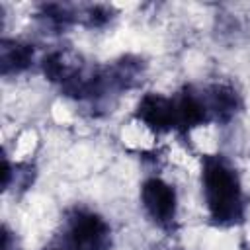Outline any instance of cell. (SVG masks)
Instances as JSON below:
<instances>
[{
    "label": "cell",
    "mask_w": 250,
    "mask_h": 250,
    "mask_svg": "<svg viewBox=\"0 0 250 250\" xmlns=\"http://www.w3.org/2000/svg\"><path fill=\"white\" fill-rule=\"evenodd\" d=\"M59 236L72 250H109L111 246L109 223L88 207H72L62 221Z\"/></svg>",
    "instance_id": "2"
},
{
    "label": "cell",
    "mask_w": 250,
    "mask_h": 250,
    "mask_svg": "<svg viewBox=\"0 0 250 250\" xmlns=\"http://www.w3.org/2000/svg\"><path fill=\"white\" fill-rule=\"evenodd\" d=\"M139 199L148 221L162 229L174 230L178 223V191L174 184L166 182L160 176H148L143 180L139 189Z\"/></svg>",
    "instance_id": "3"
},
{
    "label": "cell",
    "mask_w": 250,
    "mask_h": 250,
    "mask_svg": "<svg viewBox=\"0 0 250 250\" xmlns=\"http://www.w3.org/2000/svg\"><path fill=\"white\" fill-rule=\"evenodd\" d=\"M41 250H72V248H70V246L61 238V236H57V238H53L51 242H47Z\"/></svg>",
    "instance_id": "14"
},
{
    "label": "cell",
    "mask_w": 250,
    "mask_h": 250,
    "mask_svg": "<svg viewBox=\"0 0 250 250\" xmlns=\"http://www.w3.org/2000/svg\"><path fill=\"white\" fill-rule=\"evenodd\" d=\"M104 76L107 90L113 98H119L123 92H129L137 86H141L145 74H146V62L139 55H121L113 59L111 62L104 64Z\"/></svg>",
    "instance_id": "6"
},
{
    "label": "cell",
    "mask_w": 250,
    "mask_h": 250,
    "mask_svg": "<svg viewBox=\"0 0 250 250\" xmlns=\"http://www.w3.org/2000/svg\"><path fill=\"white\" fill-rule=\"evenodd\" d=\"M115 18V10L109 4H84L78 6V25L86 29H104Z\"/></svg>",
    "instance_id": "12"
},
{
    "label": "cell",
    "mask_w": 250,
    "mask_h": 250,
    "mask_svg": "<svg viewBox=\"0 0 250 250\" xmlns=\"http://www.w3.org/2000/svg\"><path fill=\"white\" fill-rule=\"evenodd\" d=\"M201 94L211 117V123L227 125L230 123L242 109L240 92L229 82H211L201 86Z\"/></svg>",
    "instance_id": "7"
},
{
    "label": "cell",
    "mask_w": 250,
    "mask_h": 250,
    "mask_svg": "<svg viewBox=\"0 0 250 250\" xmlns=\"http://www.w3.org/2000/svg\"><path fill=\"white\" fill-rule=\"evenodd\" d=\"M39 64H41V72H43L45 80L59 86V90H62L66 84H70L88 66L84 57L68 47H59V49L49 51L39 61Z\"/></svg>",
    "instance_id": "8"
},
{
    "label": "cell",
    "mask_w": 250,
    "mask_h": 250,
    "mask_svg": "<svg viewBox=\"0 0 250 250\" xmlns=\"http://www.w3.org/2000/svg\"><path fill=\"white\" fill-rule=\"evenodd\" d=\"M35 20L49 33H62L78 23V6L64 2H45L37 6Z\"/></svg>",
    "instance_id": "10"
},
{
    "label": "cell",
    "mask_w": 250,
    "mask_h": 250,
    "mask_svg": "<svg viewBox=\"0 0 250 250\" xmlns=\"http://www.w3.org/2000/svg\"><path fill=\"white\" fill-rule=\"evenodd\" d=\"M174 115H176V133L188 135L197 127L211 125V117L201 94V86L186 84L174 96Z\"/></svg>",
    "instance_id": "5"
},
{
    "label": "cell",
    "mask_w": 250,
    "mask_h": 250,
    "mask_svg": "<svg viewBox=\"0 0 250 250\" xmlns=\"http://www.w3.org/2000/svg\"><path fill=\"white\" fill-rule=\"evenodd\" d=\"M133 117L154 135H166L176 131L174 100L172 96H164L160 92L143 94L133 109Z\"/></svg>",
    "instance_id": "4"
},
{
    "label": "cell",
    "mask_w": 250,
    "mask_h": 250,
    "mask_svg": "<svg viewBox=\"0 0 250 250\" xmlns=\"http://www.w3.org/2000/svg\"><path fill=\"white\" fill-rule=\"evenodd\" d=\"M18 242H16V232L10 230L8 225L2 227V250H16Z\"/></svg>",
    "instance_id": "13"
},
{
    "label": "cell",
    "mask_w": 250,
    "mask_h": 250,
    "mask_svg": "<svg viewBox=\"0 0 250 250\" xmlns=\"http://www.w3.org/2000/svg\"><path fill=\"white\" fill-rule=\"evenodd\" d=\"M35 178V168L29 162H16L12 164L8 158H4V168H2V186L4 189H16L23 191L33 184Z\"/></svg>",
    "instance_id": "11"
},
{
    "label": "cell",
    "mask_w": 250,
    "mask_h": 250,
    "mask_svg": "<svg viewBox=\"0 0 250 250\" xmlns=\"http://www.w3.org/2000/svg\"><path fill=\"white\" fill-rule=\"evenodd\" d=\"M35 62V45L16 37H2L0 43V74L4 78L23 74Z\"/></svg>",
    "instance_id": "9"
},
{
    "label": "cell",
    "mask_w": 250,
    "mask_h": 250,
    "mask_svg": "<svg viewBox=\"0 0 250 250\" xmlns=\"http://www.w3.org/2000/svg\"><path fill=\"white\" fill-rule=\"evenodd\" d=\"M201 195L211 225L232 229L246 219V193L240 174L225 154H205L201 158Z\"/></svg>",
    "instance_id": "1"
}]
</instances>
